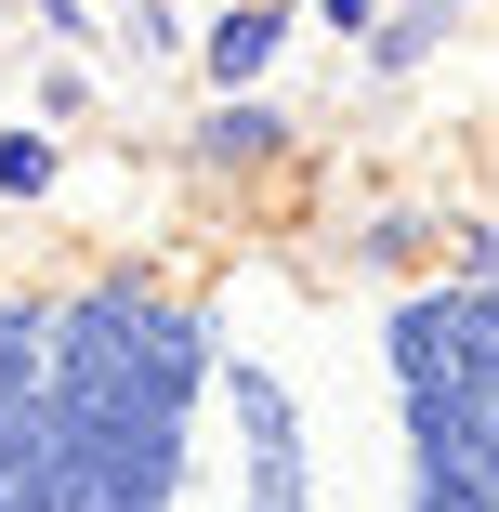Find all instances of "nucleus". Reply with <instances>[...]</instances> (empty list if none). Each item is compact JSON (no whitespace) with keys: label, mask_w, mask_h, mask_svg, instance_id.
<instances>
[{"label":"nucleus","mask_w":499,"mask_h":512,"mask_svg":"<svg viewBox=\"0 0 499 512\" xmlns=\"http://www.w3.org/2000/svg\"><path fill=\"white\" fill-rule=\"evenodd\" d=\"M289 132H303V119H289L276 92H211V119H197L184 158L211 184H263V171H289Z\"/></svg>","instance_id":"nucleus-1"},{"label":"nucleus","mask_w":499,"mask_h":512,"mask_svg":"<svg viewBox=\"0 0 499 512\" xmlns=\"http://www.w3.org/2000/svg\"><path fill=\"white\" fill-rule=\"evenodd\" d=\"M289 27H303V0H224V14H197V79L211 92H263Z\"/></svg>","instance_id":"nucleus-2"},{"label":"nucleus","mask_w":499,"mask_h":512,"mask_svg":"<svg viewBox=\"0 0 499 512\" xmlns=\"http://www.w3.org/2000/svg\"><path fill=\"white\" fill-rule=\"evenodd\" d=\"M460 27H473V0H394V14L355 40V66H368V79H408V66H434Z\"/></svg>","instance_id":"nucleus-3"},{"label":"nucleus","mask_w":499,"mask_h":512,"mask_svg":"<svg viewBox=\"0 0 499 512\" xmlns=\"http://www.w3.org/2000/svg\"><path fill=\"white\" fill-rule=\"evenodd\" d=\"M106 53L158 79V66H197V27L171 14V0H119V14H106Z\"/></svg>","instance_id":"nucleus-4"},{"label":"nucleus","mask_w":499,"mask_h":512,"mask_svg":"<svg viewBox=\"0 0 499 512\" xmlns=\"http://www.w3.org/2000/svg\"><path fill=\"white\" fill-rule=\"evenodd\" d=\"M0 197H66V132L53 119H0Z\"/></svg>","instance_id":"nucleus-5"},{"label":"nucleus","mask_w":499,"mask_h":512,"mask_svg":"<svg viewBox=\"0 0 499 512\" xmlns=\"http://www.w3.org/2000/svg\"><path fill=\"white\" fill-rule=\"evenodd\" d=\"M27 106H40L53 132H79V119H92V66H79V53H40V79H27Z\"/></svg>","instance_id":"nucleus-6"},{"label":"nucleus","mask_w":499,"mask_h":512,"mask_svg":"<svg viewBox=\"0 0 499 512\" xmlns=\"http://www.w3.org/2000/svg\"><path fill=\"white\" fill-rule=\"evenodd\" d=\"M434 237H447V224H421V211H381V224H368L355 250H368L381 276H421V263H434Z\"/></svg>","instance_id":"nucleus-7"},{"label":"nucleus","mask_w":499,"mask_h":512,"mask_svg":"<svg viewBox=\"0 0 499 512\" xmlns=\"http://www.w3.org/2000/svg\"><path fill=\"white\" fill-rule=\"evenodd\" d=\"M27 27H40V53H92V40H106L92 0H27Z\"/></svg>","instance_id":"nucleus-8"},{"label":"nucleus","mask_w":499,"mask_h":512,"mask_svg":"<svg viewBox=\"0 0 499 512\" xmlns=\"http://www.w3.org/2000/svg\"><path fill=\"white\" fill-rule=\"evenodd\" d=\"M303 14H316V27H329V40H342V53H355V40H368V27H381V14H394V0H303Z\"/></svg>","instance_id":"nucleus-9"},{"label":"nucleus","mask_w":499,"mask_h":512,"mask_svg":"<svg viewBox=\"0 0 499 512\" xmlns=\"http://www.w3.org/2000/svg\"><path fill=\"white\" fill-rule=\"evenodd\" d=\"M14 14H27V0H0V27H14Z\"/></svg>","instance_id":"nucleus-10"}]
</instances>
